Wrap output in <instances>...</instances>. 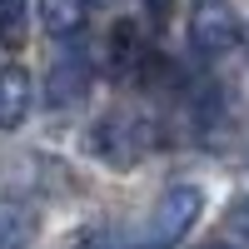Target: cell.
Masks as SVG:
<instances>
[{"mask_svg": "<svg viewBox=\"0 0 249 249\" xmlns=\"http://www.w3.org/2000/svg\"><path fill=\"white\" fill-rule=\"evenodd\" d=\"M85 10H90V0H40V20H45L50 35H80Z\"/></svg>", "mask_w": 249, "mask_h": 249, "instance_id": "cell-6", "label": "cell"}, {"mask_svg": "<svg viewBox=\"0 0 249 249\" xmlns=\"http://www.w3.org/2000/svg\"><path fill=\"white\" fill-rule=\"evenodd\" d=\"M35 239V214L25 204H0V249H25Z\"/></svg>", "mask_w": 249, "mask_h": 249, "instance_id": "cell-7", "label": "cell"}, {"mask_svg": "<svg viewBox=\"0 0 249 249\" xmlns=\"http://www.w3.org/2000/svg\"><path fill=\"white\" fill-rule=\"evenodd\" d=\"M144 140V130H135V124L130 120H124V115H115V120H100L95 124V150H100V160H115V164H130L140 150H135V144H124V140Z\"/></svg>", "mask_w": 249, "mask_h": 249, "instance_id": "cell-5", "label": "cell"}, {"mask_svg": "<svg viewBox=\"0 0 249 249\" xmlns=\"http://www.w3.org/2000/svg\"><path fill=\"white\" fill-rule=\"evenodd\" d=\"M25 115H30V75L20 65H5L0 70V130H15Z\"/></svg>", "mask_w": 249, "mask_h": 249, "instance_id": "cell-4", "label": "cell"}, {"mask_svg": "<svg viewBox=\"0 0 249 249\" xmlns=\"http://www.w3.org/2000/svg\"><path fill=\"white\" fill-rule=\"evenodd\" d=\"M199 249H230V244H199Z\"/></svg>", "mask_w": 249, "mask_h": 249, "instance_id": "cell-9", "label": "cell"}, {"mask_svg": "<svg viewBox=\"0 0 249 249\" xmlns=\"http://www.w3.org/2000/svg\"><path fill=\"white\" fill-rule=\"evenodd\" d=\"M85 95H90V55L85 50L55 55L50 80H45V100H50L55 110H65V105H80Z\"/></svg>", "mask_w": 249, "mask_h": 249, "instance_id": "cell-3", "label": "cell"}, {"mask_svg": "<svg viewBox=\"0 0 249 249\" xmlns=\"http://www.w3.org/2000/svg\"><path fill=\"white\" fill-rule=\"evenodd\" d=\"M239 40V20L230 0H195L190 10V45L199 55H230Z\"/></svg>", "mask_w": 249, "mask_h": 249, "instance_id": "cell-2", "label": "cell"}, {"mask_svg": "<svg viewBox=\"0 0 249 249\" xmlns=\"http://www.w3.org/2000/svg\"><path fill=\"white\" fill-rule=\"evenodd\" d=\"M204 210V195L195 190V184H170V190L160 195L155 204V214L144 219V230H140V249H175L184 234L195 230V219Z\"/></svg>", "mask_w": 249, "mask_h": 249, "instance_id": "cell-1", "label": "cell"}, {"mask_svg": "<svg viewBox=\"0 0 249 249\" xmlns=\"http://www.w3.org/2000/svg\"><path fill=\"white\" fill-rule=\"evenodd\" d=\"M25 40V0H0V45L20 50Z\"/></svg>", "mask_w": 249, "mask_h": 249, "instance_id": "cell-8", "label": "cell"}]
</instances>
